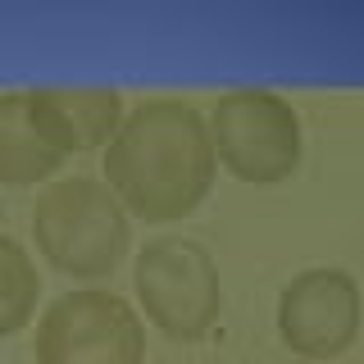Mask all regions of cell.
I'll use <instances>...</instances> for the list:
<instances>
[{
	"label": "cell",
	"mask_w": 364,
	"mask_h": 364,
	"mask_svg": "<svg viewBox=\"0 0 364 364\" xmlns=\"http://www.w3.org/2000/svg\"><path fill=\"white\" fill-rule=\"evenodd\" d=\"M28 114L37 123V132L68 159V155L105 151L109 136L119 132L123 114H128V100L114 87H32Z\"/></svg>",
	"instance_id": "52a82bcc"
},
{
	"label": "cell",
	"mask_w": 364,
	"mask_h": 364,
	"mask_svg": "<svg viewBox=\"0 0 364 364\" xmlns=\"http://www.w3.org/2000/svg\"><path fill=\"white\" fill-rule=\"evenodd\" d=\"M301 364H310V360H301Z\"/></svg>",
	"instance_id": "30bf717a"
},
{
	"label": "cell",
	"mask_w": 364,
	"mask_h": 364,
	"mask_svg": "<svg viewBox=\"0 0 364 364\" xmlns=\"http://www.w3.org/2000/svg\"><path fill=\"white\" fill-rule=\"evenodd\" d=\"M278 337L301 360H337L355 346L364 323V291L346 269L314 264L282 282L278 310H273Z\"/></svg>",
	"instance_id": "8992f818"
},
{
	"label": "cell",
	"mask_w": 364,
	"mask_h": 364,
	"mask_svg": "<svg viewBox=\"0 0 364 364\" xmlns=\"http://www.w3.org/2000/svg\"><path fill=\"white\" fill-rule=\"evenodd\" d=\"M132 291L146 323L173 341H200L223 310V278L210 246L187 232L151 237L132 259Z\"/></svg>",
	"instance_id": "277c9868"
},
{
	"label": "cell",
	"mask_w": 364,
	"mask_h": 364,
	"mask_svg": "<svg viewBox=\"0 0 364 364\" xmlns=\"http://www.w3.org/2000/svg\"><path fill=\"white\" fill-rule=\"evenodd\" d=\"M214 159L232 178L250 187H278L301 168L305 128L301 109L282 91L269 87H232L205 114Z\"/></svg>",
	"instance_id": "3957f363"
},
{
	"label": "cell",
	"mask_w": 364,
	"mask_h": 364,
	"mask_svg": "<svg viewBox=\"0 0 364 364\" xmlns=\"http://www.w3.org/2000/svg\"><path fill=\"white\" fill-rule=\"evenodd\" d=\"M37 364H141L146 323L128 296L109 287H77L55 296L32 333Z\"/></svg>",
	"instance_id": "5b68a950"
},
{
	"label": "cell",
	"mask_w": 364,
	"mask_h": 364,
	"mask_svg": "<svg viewBox=\"0 0 364 364\" xmlns=\"http://www.w3.org/2000/svg\"><path fill=\"white\" fill-rule=\"evenodd\" d=\"M32 242L55 273L73 282H100L123 264L132 246V219L105 178L60 173L37 191Z\"/></svg>",
	"instance_id": "7a4b0ae2"
},
{
	"label": "cell",
	"mask_w": 364,
	"mask_h": 364,
	"mask_svg": "<svg viewBox=\"0 0 364 364\" xmlns=\"http://www.w3.org/2000/svg\"><path fill=\"white\" fill-rule=\"evenodd\" d=\"M219 159L210 146L205 109L187 96H146L128 105L105 146V187L128 219L178 223L210 196Z\"/></svg>",
	"instance_id": "6da1fadb"
},
{
	"label": "cell",
	"mask_w": 364,
	"mask_h": 364,
	"mask_svg": "<svg viewBox=\"0 0 364 364\" xmlns=\"http://www.w3.org/2000/svg\"><path fill=\"white\" fill-rule=\"evenodd\" d=\"M37 301H41L37 259L28 255L23 242L0 232V341L23 333L37 318Z\"/></svg>",
	"instance_id": "9c48e42d"
},
{
	"label": "cell",
	"mask_w": 364,
	"mask_h": 364,
	"mask_svg": "<svg viewBox=\"0 0 364 364\" xmlns=\"http://www.w3.org/2000/svg\"><path fill=\"white\" fill-rule=\"evenodd\" d=\"M64 155L37 132L28 114V91H0V182L5 187H46L60 178Z\"/></svg>",
	"instance_id": "ba28073f"
}]
</instances>
